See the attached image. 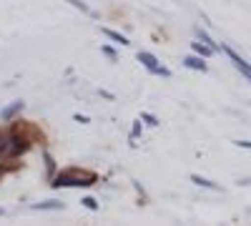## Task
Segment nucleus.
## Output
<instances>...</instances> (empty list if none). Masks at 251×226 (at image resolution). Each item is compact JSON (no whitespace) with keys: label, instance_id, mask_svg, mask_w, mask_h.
<instances>
[{"label":"nucleus","instance_id":"14","mask_svg":"<svg viewBox=\"0 0 251 226\" xmlns=\"http://www.w3.org/2000/svg\"><path fill=\"white\" fill-rule=\"evenodd\" d=\"M141 121H146L149 126H158V118H156V116H151V113H141Z\"/></svg>","mask_w":251,"mask_h":226},{"label":"nucleus","instance_id":"7","mask_svg":"<svg viewBox=\"0 0 251 226\" xmlns=\"http://www.w3.org/2000/svg\"><path fill=\"white\" fill-rule=\"evenodd\" d=\"M196 38H199V40H201V43H206V46H208V48H214V50H216V53H219V50H221V43H216V40H214V38H211V35H208V33H206V30H203V28H196Z\"/></svg>","mask_w":251,"mask_h":226},{"label":"nucleus","instance_id":"10","mask_svg":"<svg viewBox=\"0 0 251 226\" xmlns=\"http://www.w3.org/2000/svg\"><path fill=\"white\" fill-rule=\"evenodd\" d=\"M35 211H63V203L60 201H43V203H33Z\"/></svg>","mask_w":251,"mask_h":226},{"label":"nucleus","instance_id":"1","mask_svg":"<svg viewBox=\"0 0 251 226\" xmlns=\"http://www.w3.org/2000/svg\"><path fill=\"white\" fill-rule=\"evenodd\" d=\"M98 181L93 171H83V169H68L53 176V186L55 189H88Z\"/></svg>","mask_w":251,"mask_h":226},{"label":"nucleus","instance_id":"20","mask_svg":"<svg viewBox=\"0 0 251 226\" xmlns=\"http://www.w3.org/2000/svg\"><path fill=\"white\" fill-rule=\"evenodd\" d=\"M3 214H5V211H3V209H0V216H3Z\"/></svg>","mask_w":251,"mask_h":226},{"label":"nucleus","instance_id":"5","mask_svg":"<svg viewBox=\"0 0 251 226\" xmlns=\"http://www.w3.org/2000/svg\"><path fill=\"white\" fill-rule=\"evenodd\" d=\"M183 66H186V68H191V71H201V73L208 71V66L203 63V58H201V55H186V58H183Z\"/></svg>","mask_w":251,"mask_h":226},{"label":"nucleus","instance_id":"15","mask_svg":"<svg viewBox=\"0 0 251 226\" xmlns=\"http://www.w3.org/2000/svg\"><path fill=\"white\" fill-rule=\"evenodd\" d=\"M80 203H86V209H91V211H98V203H96V199H91V196H86Z\"/></svg>","mask_w":251,"mask_h":226},{"label":"nucleus","instance_id":"16","mask_svg":"<svg viewBox=\"0 0 251 226\" xmlns=\"http://www.w3.org/2000/svg\"><path fill=\"white\" fill-rule=\"evenodd\" d=\"M138 136H141V121H136V123H133V131H131V141H136Z\"/></svg>","mask_w":251,"mask_h":226},{"label":"nucleus","instance_id":"19","mask_svg":"<svg viewBox=\"0 0 251 226\" xmlns=\"http://www.w3.org/2000/svg\"><path fill=\"white\" fill-rule=\"evenodd\" d=\"M3 174H5V169H3V166H0V176H3Z\"/></svg>","mask_w":251,"mask_h":226},{"label":"nucleus","instance_id":"2","mask_svg":"<svg viewBox=\"0 0 251 226\" xmlns=\"http://www.w3.org/2000/svg\"><path fill=\"white\" fill-rule=\"evenodd\" d=\"M138 63H143V68L149 71V73H153V75H163V78L171 75V71L163 68V66L158 63V58H156L153 53H149V50H141V53H138Z\"/></svg>","mask_w":251,"mask_h":226},{"label":"nucleus","instance_id":"11","mask_svg":"<svg viewBox=\"0 0 251 226\" xmlns=\"http://www.w3.org/2000/svg\"><path fill=\"white\" fill-rule=\"evenodd\" d=\"M103 35L111 38V40H116V43H121V46H128V38L121 35V33H116V30H111V28H103Z\"/></svg>","mask_w":251,"mask_h":226},{"label":"nucleus","instance_id":"3","mask_svg":"<svg viewBox=\"0 0 251 226\" xmlns=\"http://www.w3.org/2000/svg\"><path fill=\"white\" fill-rule=\"evenodd\" d=\"M28 149H30V141H28L25 136H20L18 131L8 136V149H5L8 156H13V158H15V156H23Z\"/></svg>","mask_w":251,"mask_h":226},{"label":"nucleus","instance_id":"17","mask_svg":"<svg viewBox=\"0 0 251 226\" xmlns=\"http://www.w3.org/2000/svg\"><path fill=\"white\" fill-rule=\"evenodd\" d=\"M100 50H103V53H106V55H108L111 60H116V58H118V55H116V50H113V48H108V46H103Z\"/></svg>","mask_w":251,"mask_h":226},{"label":"nucleus","instance_id":"6","mask_svg":"<svg viewBox=\"0 0 251 226\" xmlns=\"http://www.w3.org/2000/svg\"><path fill=\"white\" fill-rule=\"evenodd\" d=\"M23 100H13V103L8 106V108H3V111H0V118H3V121H13L20 111H23Z\"/></svg>","mask_w":251,"mask_h":226},{"label":"nucleus","instance_id":"9","mask_svg":"<svg viewBox=\"0 0 251 226\" xmlns=\"http://www.w3.org/2000/svg\"><path fill=\"white\" fill-rule=\"evenodd\" d=\"M191 48H194V53L196 55H201V58H211L216 50L214 48H208L206 43H201V40H196V43H191Z\"/></svg>","mask_w":251,"mask_h":226},{"label":"nucleus","instance_id":"18","mask_svg":"<svg viewBox=\"0 0 251 226\" xmlns=\"http://www.w3.org/2000/svg\"><path fill=\"white\" fill-rule=\"evenodd\" d=\"M239 149H251V141H234Z\"/></svg>","mask_w":251,"mask_h":226},{"label":"nucleus","instance_id":"4","mask_svg":"<svg viewBox=\"0 0 251 226\" xmlns=\"http://www.w3.org/2000/svg\"><path fill=\"white\" fill-rule=\"evenodd\" d=\"M221 50L228 55V60L234 63V68H236V71H239V73H241V75L249 80V83H251V63H246V60H244V58H241L234 48H228L226 43H221Z\"/></svg>","mask_w":251,"mask_h":226},{"label":"nucleus","instance_id":"12","mask_svg":"<svg viewBox=\"0 0 251 226\" xmlns=\"http://www.w3.org/2000/svg\"><path fill=\"white\" fill-rule=\"evenodd\" d=\"M68 3H71L73 8H78L80 13H86V15H93V10H91V8H88L86 3H83V0H68Z\"/></svg>","mask_w":251,"mask_h":226},{"label":"nucleus","instance_id":"8","mask_svg":"<svg viewBox=\"0 0 251 226\" xmlns=\"http://www.w3.org/2000/svg\"><path fill=\"white\" fill-rule=\"evenodd\" d=\"M191 181L196 183V186H201V189H211V191H219V183L208 181V178H203V176H199V174H191Z\"/></svg>","mask_w":251,"mask_h":226},{"label":"nucleus","instance_id":"13","mask_svg":"<svg viewBox=\"0 0 251 226\" xmlns=\"http://www.w3.org/2000/svg\"><path fill=\"white\" fill-rule=\"evenodd\" d=\"M43 158H46V166H48V174H53V171H55V161H53V156H50L48 151H43Z\"/></svg>","mask_w":251,"mask_h":226}]
</instances>
